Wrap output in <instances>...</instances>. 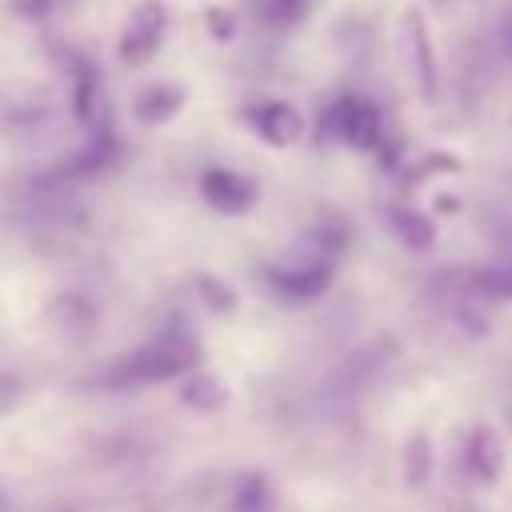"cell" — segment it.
<instances>
[{"label": "cell", "mask_w": 512, "mask_h": 512, "mask_svg": "<svg viewBox=\"0 0 512 512\" xmlns=\"http://www.w3.org/2000/svg\"><path fill=\"white\" fill-rule=\"evenodd\" d=\"M180 400L192 404V408L216 412V408L228 404V388H224L216 376H208V372H192V376L184 380V388H180Z\"/></svg>", "instance_id": "12"}, {"label": "cell", "mask_w": 512, "mask_h": 512, "mask_svg": "<svg viewBox=\"0 0 512 512\" xmlns=\"http://www.w3.org/2000/svg\"><path fill=\"white\" fill-rule=\"evenodd\" d=\"M180 108H184V88H180V84H152V88H144V92L136 96V104H132V112H136L140 124H164V120H172Z\"/></svg>", "instance_id": "10"}, {"label": "cell", "mask_w": 512, "mask_h": 512, "mask_svg": "<svg viewBox=\"0 0 512 512\" xmlns=\"http://www.w3.org/2000/svg\"><path fill=\"white\" fill-rule=\"evenodd\" d=\"M244 116H248L252 132H256L264 144H272V148H288V144H296V140H300V132H304L300 112H296L292 104H284V100L256 104V108H248Z\"/></svg>", "instance_id": "7"}, {"label": "cell", "mask_w": 512, "mask_h": 512, "mask_svg": "<svg viewBox=\"0 0 512 512\" xmlns=\"http://www.w3.org/2000/svg\"><path fill=\"white\" fill-rule=\"evenodd\" d=\"M72 112L84 128H108V116H104V100H100V72L80 64L76 76H72Z\"/></svg>", "instance_id": "8"}, {"label": "cell", "mask_w": 512, "mask_h": 512, "mask_svg": "<svg viewBox=\"0 0 512 512\" xmlns=\"http://www.w3.org/2000/svg\"><path fill=\"white\" fill-rule=\"evenodd\" d=\"M436 172H460V160L456 156H448V152H428L412 172H408V180L404 184H424L428 176H436Z\"/></svg>", "instance_id": "18"}, {"label": "cell", "mask_w": 512, "mask_h": 512, "mask_svg": "<svg viewBox=\"0 0 512 512\" xmlns=\"http://www.w3.org/2000/svg\"><path fill=\"white\" fill-rule=\"evenodd\" d=\"M468 472L476 476V480H484V484H492V480H500V472H504V448H500V436L492 432V428H472V436H468Z\"/></svg>", "instance_id": "9"}, {"label": "cell", "mask_w": 512, "mask_h": 512, "mask_svg": "<svg viewBox=\"0 0 512 512\" xmlns=\"http://www.w3.org/2000/svg\"><path fill=\"white\" fill-rule=\"evenodd\" d=\"M196 292H200V300H204L212 312L236 308V292H232L224 280H216V276H196Z\"/></svg>", "instance_id": "17"}, {"label": "cell", "mask_w": 512, "mask_h": 512, "mask_svg": "<svg viewBox=\"0 0 512 512\" xmlns=\"http://www.w3.org/2000/svg\"><path fill=\"white\" fill-rule=\"evenodd\" d=\"M432 472V440L424 432H416L408 444H404V484L408 488H420Z\"/></svg>", "instance_id": "13"}, {"label": "cell", "mask_w": 512, "mask_h": 512, "mask_svg": "<svg viewBox=\"0 0 512 512\" xmlns=\"http://www.w3.org/2000/svg\"><path fill=\"white\" fill-rule=\"evenodd\" d=\"M400 48H404V60H408V72H412V80H416L420 100H424V104H436V100H440V68H436L432 36H428V24H424V12H420V8H408V12H404Z\"/></svg>", "instance_id": "3"}, {"label": "cell", "mask_w": 512, "mask_h": 512, "mask_svg": "<svg viewBox=\"0 0 512 512\" xmlns=\"http://www.w3.org/2000/svg\"><path fill=\"white\" fill-rule=\"evenodd\" d=\"M268 288L284 300H312L328 292L332 284V264L328 260H304V264H264L260 268Z\"/></svg>", "instance_id": "6"}, {"label": "cell", "mask_w": 512, "mask_h": 512, "mask_svg": "<svg viewBox=\"0 0 512 512\" xmlns=\"http://www.w3.org/2000/svg\"><path fill=\"white\" fill-rule=\"evenodd\" d=\"M388 220H392V232L400 236L404 248H412V252H428V248L436 244V224H432V216H424V212L400 204V208L388 212Z\"/></svg>", "instance_id": "11"}, {"label": "cell", "mask_w": 512, "mask_h": 512, "mask_svg": "<svg viewBox=\"0 0 512 512\" xmlns=\"http://www.w3.org/2000/svg\"><path fill=\"white\" fill-rule=\"evenodd\" d=\"M200 360V344L188 336H160L152 344H140L132 352H124L120 360H112L100 372V388H140V384H156V380H172L192 372Z\"/></svg>", "instance_id": "1"}, {"label": "cell", "mask_w": 512, "mask_h": 512, "mask_svg": "<svg viewBox=\"0 0 512 512\" xmlns=\"http://www.w3.org/2000/svg\"><path fill=\"white\" fill-rule=\"evenodd\" d=\"M164 28H168L164 4H160V0H140V4L128 12L124 32H120V48H116V52H120V64L144 68V64L156 56V48H160Z\"/></svg>", "instance_id": "2"}, {"label": "cell", "mask_w": 512, "mask_h": 512, "mask_svg": "<svg viewBox=\"0 0 512 512\" xmlns=\"http://www.w3.org/2000/svg\"><path fill=\"white\" fill-rule=\"evenodd\" d=\"M196 188H200L204 204L216 208V212H224V216H244L260 200L256 180H248V176H240L232 168H204Z\"/></svg>", "instance_id": "5"}, {"label": "cell", "mask_w": 512, "mask_h": 512, "mask_svg": "<svg viewBox=\"0 0 512 512\" xmlns=\"http://www.w3.org/2000/svg\"><path fill=\"white\" fill-rule=\"evenodd\" d=\"M464 276H468V288H472V292H484V296H512V260L492 264V268H472V272H464Z\"/></svg>", "instance_id": "15"}, {"label": "cell", "mask_w": 512, "mask_h": 512, "mask_svg": "<svg viewBox=\"0 0 512 512\" xmlns=\"http://www.w3.org/2000/svg\"><path fill=\"white\" fill-rule=\"evenodd\" d=\"M232 512H272V488L264 476H244L232 496Z\"/></svg>", "instance_id": "14"}, {"label": "cell", "mask_w": 512, "mask_h": 512, "mask_svg": "<svg viewBox=\"0 0 512 512\" xmlns=\"http://www.w3.org/2000/svg\"><path fill=\"white\" fill-rule=\"evenodd\" d=\"M260 8V20L272 24V28H288V24H300L304 12H308V0H256Z\"/></svg>", "instance_id": "16"}, {"label": "cell", "mask_w": 512, "mask_h": 512, "mask_svg": "<svg viewBox=\"0 0 512 512\" xmlns=\"http://www.w3.org/2000/svg\"><path fill=\"white\" fill-rule=\"evenodd\" d=\"M44 8H52V0H12V12L20 16H40Z\"/></svg>", "instance_id": "20"}, {"label": "cell", "mask_w": 512, "mask_h": 512, "mask_svg": "<svg viewBox=\"0 0 512 512\" xmlns=\"http://www.w3.org/2000/svg\"><path fill=\"white\" fill-rule=\"evenodd\" d=\"M508 44H512V36H508Z\"/></svg>", "instance_id": "22"}, {"label": "cell", "mask_w": 512, "mask_h": 512, "mask_svg": "<svg viewBox=\"0 0 512 512\" xmlns=\"http://www.w3.org/2000/svg\"><path fill=\"white\" fill-rule=\"evenodd\" d=\"M328 132L348 144V148H380V136H384V124H380V112L364 100V96H340L332 108H328Z\"/></svg>", "instance_id": "4"}, {"label": "cell", "mask_w": 512, "mask_h": 512, "mask_svg": "<svg viewBox=\"0 0 512 512\" xmlns=\"http://www.w3.org/2000/svg\"><path fill=\"white\" fill-rule=\"evenodd\" d=\"M436 208H440V212H456V208H460V200H456V196H440V200H436Z\"/></svg>", "instance_id": "21"}, {"label": "cell", "mask_w": 512, "mask_h": 512, "mask_svg": "<svg viewBox=\"0 0 512 512\" xmlns=\"http://www.w3.org/2000/svg\"><path fill=\"white\" fill-rule=\"evenodd\" d=\"M204 20H208L212 40H232V36H236V16H232V12H224V8H208Z\"/></svg>", "instance_id": "19"}]
</instances>
